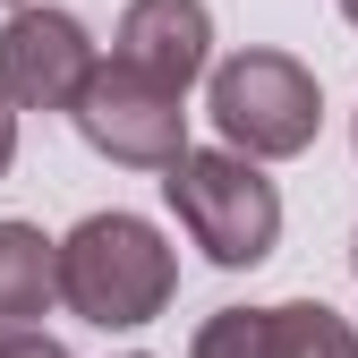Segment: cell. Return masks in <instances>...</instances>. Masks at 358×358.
I'll return each instance as SVG.
<instances>
[{
  "mask_svg": "<svg viewBox=\"0 0 358 358\" xmlns=\"http://www.w3.org/2000/svg\"><path fill=\"white\" fill-rule=\"evenodd\" d=\"M52 282L69 299V316L103 324V333H128V324H154L171 307L179 264H171L154 222H137V213H85L77 231L52 248Z\"/></svg>",
  "mask_w": 358,
  "mask_h": 358,
  "instance_id": "1",
  "label": "cell"
},
{
  "mask_svg": "<svg viewBox=\"0 0 358 358\" xmlns=\"http://www.w3.org/2000/svg\"><path fill=\"white\" fill-rule=\"evenodd\" d=\"M162 196L179 213V231H188L222 273H239V264H264L282 239V196L273 179H264L248 154H196L179 145V162H162Z\"/></svg>",
  "mask_w": 358,
  "mask_h": 358,
  "instance_id": "2",
  "label": "cell"
},
{
  "mask_svg": "<svg viewBox=\"0 0 358 358\" xmlns=\"http://www.w3.org/2000/svg\"><path fill=\"white\" fill-rule=\"evenodd\" d=\"M205 111H213L222 137H231V154H248V162H290V154L316 145V128H324V94H316V77L290 52L222 60L213 85H205Z\"/></svg>",
  "mask_w": 358,
  "mask_h": 358,
  "instance_id": "3",
  "label": "cell"
},
{
  "mask_svg": "<svg viewBox=\"0 0 358 358\" xmlns=\"http://www.w3.org/2000/svg\"><path fill=\"white\" fill-rule=\"evenodd\" d=\"M69 120L85 128L94 154L137 162V171H162V162H179V145H188V111H179V94L154 85V77H137L128 60H94V69H85Z\"/></svg>",
  "mask_w": 358,
  "mask_h": 358,
  "instance_id": "4",
  "label": "cell"
},
{
  "mask_svg": "<svg viewBox=\"0 0 358 358\" xmlns=\"http://www.w3.org/2000/svg\"><path fill=\"white\" fill-rule=\"evenodd\" d=\"M85 69H94V43L69 9H17L0 26V103L9 111H69Z\"/></svg>",
  "mask_w": 358,
  "mask_h": 358,
  "instance_id": "5",
  "label": "cell"
},
{
  "mask_svg": "<svg viewBox=\"0 0 358 358\" xmlns=\"http://www.w3.org/2000/svg\"><path fill=\"white\" fill-rule=\"evenodd\" d=\"M188 358H358V324L333 316L324 299H290V307H222L196 333Z\"/></svg>",
  "mask_w": 358,
  "mask_h": 358,
  "instance_id": "6",
  "label": "cell"
},
{
  "mask_svg": "<svg viewBox=\"0 0 358 358\" xmlns=\"http://www.w3.org/2000/svg\"><path fill=\"white\" fill-rule=\"evenodd\" d=\"M111 60H128L137 77L171 85V94H188V85L213 69V17H205V0H128Z\"/></svg>",
  "mask_w": 358,
  "mask_h": 358,
  "instance_id": "7",
  "label": "cell"
},
{
  "mask_svg": "<svg viewBox=\"0 0 358 358\" xmlns=\"http://www.w3.org/2000/svg\"><path fill=\"white\" fill-rule=\"evenodd\" d=\"M52 299H60V282H52V239H43L34 222H0V333H9V324H34Z\"/></svg>",
  "mask_w": 358,
  "mask_h": 358,
  "instance_id": "8",
  "label": "cell"
},
{
  "mask_svg": "<svg viewBox=\"0 0 358 358\" xmlns=\"http://www.w3.org/2000/svg\"><path fill=\"white\" fill-rule=\"evenodd\" d=\"M0 358H69L52 333H26V324H9V333H0Z\"/></svg>",
  "mask_w": 358,
  "mask_h": 358,
  "instance_id": "9",
  "label": "cell"
},
{
  "mask_svg": "<svg viewBox=\"0 0 358 358\" xmlns=\"http://www.w3.org/2000/svg\"><path fill=\"white\" fill-rule=\"evenodd\" d=\"M9 162H17V111L0 103V179H9Z\"/></svg>",
  "mask_w": 358,
  "mask_h": 358,
  "instance_id": "10",
  "label": "cell"
},
{
  "mask_svg": "<svg viewBox=\"0 0 358 358\" xmlns=\"http://www.w3.org/2000/svg\"><path fill=\"white\" fill-rule=\"evenodd\" d=\"M341 17H350V26H358V0H341Z\"/></svg>",
  "mask_w": 358,
  "mask_h": 358,
  "instance_id": "11",
  "label": "cell"
},
{
  "mask_svg": "<svg viewBox=\"0 0 358 358\" xmlns=\"http://www.w3.org/2000/svg\"><path fill=\"white\" fill-rule=\"evenodd\" d=\"M0 9H17V0H0Z\"/></svg>",
  "mask_w": 358,
  "mask_h": 358,
  "instance_id": "12",
  "label": "cell"
},
{
  "mask_svg": "<svg viewBox=\"0 0 358 358\" xmlns=\"http://www.w3.org/2000/svg\"><path fill=\"white\" fill-rule=\"evenodd\" d=\"M350 256H358V248H350Z\"/></svg>",
  "mask_w": 358,
  "mask_h": 358,
  "instance_id": "13",
  "label": "cell"
}]
</instances>
